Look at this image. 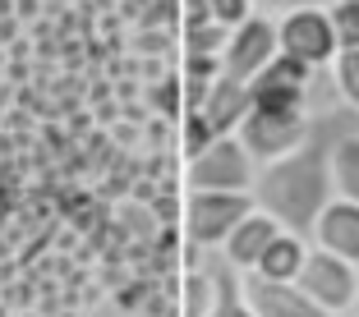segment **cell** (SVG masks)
I'll use <instances>...</instances> for the list:
<instances>
[{
	"instance_id": "obj_7",
	"label": "cell",
	"mask_w": 359,
	"mask_h": 317,
	"mask_svg": "<svg viewBox=\"0 0 359 317\" xmlns=\"http://www.w3.org/2000/svg\"><path fill=\"white\" fill-rule=\"evenodd\" d=\"M276 19L267 14H249L244 23H235L231 37H226V51H222V74L240 78V83H254L267 64L276 60Z\"/></svg>"
},
{
	"instance_id": "obj_16",
	"label": "cell",
	"mask_w": 359,
	"mask_h": 317,
	"mask_svg": "<svg viewBox=\"0 0 359 317\" xmlns=\"http://www.w3.org/2000/svg\"><path fill=\"white\" fill-rule=\"evenodd\" d=\"M327 74H332V87H337L341 106H350V115H359V46L355 51H337Z\"/></svg>"
},
{
	"instance_id": "obj_5",
	"label": "cell",
	"mask_w": 359,
	"mask_h": 317,
	"mask_svg": "<svg viewBox=\"0 0 359 317\" xmlns=\"http://www.w3.org/2000/svg\"><path fill=\"white\" fill-rule=\"evenodd\" d=\"M309 129H313V111H263V106H249V115L240 120L235 138L244 143V152L258 166H267V161L295 152L309 138Z\"/></svg>"
},
{
	"instance_id": "obj_19",
	"label": "cell",
	"mask_w": 359,
	"mask_h": 317,
	"mask_svg": "<svg viewBox=\"0 0 359 317\" xmlns=\"http://www.w3.org/2000/svg\"><path fill=\"white\" fill-rule=\"evenodd\" d=\"M208 10L217 23H226V28H235V23H244L249 14H254V0H208Z\"/></svg>"
},
{
	"instance_id": "obj_3",
	"label": "cell",
	"mask_w": 359,
	"mask_h": 317,
	"mask_svg": "<svg viewBox=\"0 0 359 317\" xmlns=\"http://www.w3.org/2000/svg\"><path fill=\"white\" fill-rule=\"evenodd\" d=\"M295 286L313 299V308L323 317H346L359 308V267L327 253V248H318V244H309Z\"/></svg>"
},
{
	"instance_id": "obj_17",
	"label": "cell",
	"mask_w": 359,
	"mask_h": 317,
	"mask_svg": "<svg viewBox=\"0 0 359 317\" xmlns=\"http://www.w3.org/2000/svg\"><path fill=\"white\" fill-rule=\"evenodd\" d=\"M327 19H332V32H337V46L355 51L359 46V0H332Z\"/></svg>"
},
{
	"instance_id": "obj_12",
	"label": "cell",
	"mask_w": 359,
	"mask_h": 317,
	"mask_svg": "<svg viewBox=\"0 0 359 317\" xmlns=\"http://www.w3.org/2000/svg\"><path fill=\"white\" fill-rule=\"evenodd\" d=\"M208 276H212V308H208V317H254V308H249V299H244V290H240V272H235L222 253H212Z\"/></svg>"
},
{
	"instance_id": "obj_6",
	"label": "cell",
	"mask_w": 359,
	"mask_h": 317,
	"mask_svg": "<svg viewBox=\"0 0 359 317\" xmlns=\"http://www.w3.org/2000/svg\"><path fill=\"white\" fill-rule=\"evenodd\" d=\"M276 46L281 55L309 64V69H327L337 60V32H332L327 5H304V10H290L276 19Z\"/></svg>"
},
{
	"instance_id": "obj_13",
	"label": "cell",
	"mask_w": 359,
	"mask_h": 317,
	"mask_svg": "<svg viewBox=\"0 0 359 317\" xmlns=\"http://www.w3.org/2000/svg\"><path fill=\"white\" fill-rule=\"evenodd\" d=\"M304 253H309V239L295 230H281L272 244H267V253L254 262L258 276H267V281H295L299 267H304Z\"/></svg>"
},
{
	"instance_id": "obj_8",
	"label": "cell",
	"mask_w": 359,
	"mask_h": 317,
	"mask_svg": "<svg viewBox=\"0 0 359 317\" xmlns=\"http://www.w3.org/2000/svg\"><path fill=\"white\" fill-rule=\"evenodd\" d=\"M240 290L254 308V317H323L295 281H267L258 272H240Z\"/></svg>"
},
{
	"instance_id": "obj_14",
	"label": "cell",
	"mask_w": 359,
	"mask_h": 317,
	"mask_svg": "<svg viewBox=\"0 0 359 317\" xmlns=\"http://www.w3.org/2000/svg\"><path fill=\"white\" fill-rule=\"evenodd\" d=\"M332 193L337 198L359 202V129H346V134H332Z\"/></svg>"
},
{
	"instance_id": "obj_20",
	"label": "cell",
	"mask_w": 359,
	"mask_h": 317,
	"mask_svg": "<svg viewBox=\"0 0 359 317\" xmlns=\"http://www.w3.org/2000/svg\"><path fill=\"white\" fill-rule=\"evenodd\" d=\"M304 5H332V0H254V14H267V19H281L290 10H304Z\"/></svg>"
},
{
	"instance_id": "obj_2",
	"label": "cell",
	"mask_w": 359,
	"mask_h": 317,
	"mask_svg": "<svg viewBox=\"0 0 359 317\" xmlns=\"http://www.w3.org/2000/svg\"><path fill=\"white\" fill-rule=\"evenodd\" d=\"M254 211V193H222V189H184V239L203 253H217L226 244V234Z\"/></svg>"
},
{
	"instance_id": "obj_21",
	"label": "cell",
	"mask_w": 359,
	"mask_h": 317,
	"mask_svg": "<svg viewBox=\"0 0 359 317\" xmlns=\"http://www.w3.org/2000/svg\"><path fill=\"white\" fill-rule=\"evenodd\" d=\"M189 23H212L208 0H180V28H189Z\"/></svg>"
},
{
	"instance_id": "obj_11",
	"label": "cell",
	"mask_w": 359,
	"mask_h": 317,
	"mask_svg": "<svg viewBox=\"0 0 359 317\" xmlns=\"http://www.w3.org/2000/svg\"><path fill=\"white\" fill-rule=\"evenodd\" d=\"M249 106H254V97H249V83H240V78L222 74L217 83L208 87V97H203L194 111H198V115L208 120L217 134H235V129H240V120L249 115Z\"/></svg>"
},
{
	"instance_id": "obj_10",
	"label": "cell",
	"mask_w": 359,
	"mask_h": 317,
	"mask_svg": "<svg viewBox=\"0 0 359 317\" xmlns=\"http://www.w3.org/2000/svg\"><path fill=\"white\" fill-rule=\"evenodd\" d=\"M276 234H281V221H276V216H267L263 207H254L231 234H226V244L217 248V253H222L235 272H254V262L267 253V244H272Z\"/></svg>"
},
{
	"instance_id": "obj_1",
	"label": "cell",
	"mask_w": 359,
	"mask_h": 317,
	"mask_svg": "<svg viewBox=\"0 0 359 317\" xmlns=\"http://www.w3.org/2000/svg\"><path fill=\"white\" fill-rule=\"evenodd\" d=\"M327 157H332L327 120L313 115V129H309V138L299 143L295 152H285V157L258 166L254 189H249V193H254V207H263L267 216H276L281 230H295V234L309 239L318 211L327 207V198H337V193H332Z\"/></svg>"
},
{
	"instance_id": "obj_15",
	"label": "cell",
	"mask_w": 359,
	"mask_h": 317,
	"mask_svg": "<svg viewBox=\"0 0 359 317\" xmlns=\"http://www.w3.org/2000/svg\"><path fill=\"white\" fill-rule=\"evenodd\" d=\"M226 37H231V28L226 23H189V28H180V51L184 55H217L222 60L226 51Z\"/></svg>"
},
{
	"instance_id": "obj_18",
	"label": "cell",
	"mask_w": 359,
	"mask_h": 317,
	"mask_svg": "<svg viewBox=\"0 0 359 317\" xmlns=\"http://www.w3.org/2000/svg\"><path fill=\"white\" fill-rule=\"evenodd\" d=\"M212 138H222V134H217V129H212L208 120L198 115V111H184V115H180V157H194V152H203Z\"/></svg>"
},
{
	"instance_id": "obj_4",
	"label": "cell",
	"mask_w": 359,
	"mask_h": 317,
	"mask_svg": "<svg viewBox=\"0 0 359 317\" xmlns=\"http://www.w3.org/2000/svg\"><path fill=\"white\" fill-rule=\"evenodd\" d=\"M258 175V161L244 152L235 134L212 138L203 152L184 157V189H222V193H249Z\"/></svg>"
},
{
	"instance_id": "obj_9",
	"label": "cell",
	"mask_w": 359,
	"mask_h": 317,
	"mask_svg": "<svg viewBox=\"0 0 359 317\" xmlns=\"http://www.w3.org/2000/svg\"><path fill=\"white\" fill-rule=\"evenodd\" d=\"M309 244H318V248H327V253L359 267V202L327 198V207L318 211L313 230H309Z\"/></svg>"
}]
</instances>
